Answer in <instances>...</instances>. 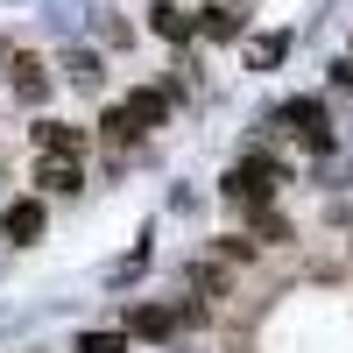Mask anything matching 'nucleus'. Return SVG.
I'll return each instance as SVG.
<instances>
[{"instance_id":"obj_11","label":"nucleus","mask_w":353,"mask_h":353,"mask_svg":"<svg viewBox=\"0 0 353 353\" xmlns=\"http://www.w3.org/2000/svg\"><path fill=\"white\" fill-rule=\"evenodd\" d=\"M283 50H290V36H254V43H248V71H269V64H283Z\"/></svg>"},{"instance_id":"obj_14","label":"nucleus","mask_w":353,"mask_h":353,"mask_svg":"<svg viewBox=\"0 0 353 353\" xmlns=\"http://www.w3.org/2000/svg\"><path fill=\"white\" fill-rule=\"evenodd\" d=\"M191 290H205V297H226V269H212V261H205V269H191Z\"/></svg>"},{"instance_id":"obj_3","label":"nucleus","mask_w":353,"mask_h":353,"mask_svg":"<svg viewBox=\"0 0 353 353\" xmlns=\"http://www.w3.org/2000/svg\"><path fill=\"white\" fill-rule=\"evenodd\" d=\"M28 134H36L43 156H71V163H85V149H92V134H85V128H64V121H36Z\"/></svg>"},{"instance_id":"obj_6","label":"nucleus","mask_w":353,"mask_h":353,"mask_svg":"<svg viewBox=\"0 0 353 353\" xmlns=\"http://www.w3.org/2000/svg\"><path fill=\"white\" fill-rule=\"evenodd\" d=\"M36 184H43V191H57V198H71V191L85 184V170H78L71 156H43V163H36Z\"/></svg>"},{"instance_id":"obj_12","label":"nucleus","mask_w":353,"mask_h":353,"mask_svg":"<svg viewBox=\"0 0 353 353\" xmlns=\"http://www.w3.org/2000/svg\"><path fill=\"white\" fill-rule=\"evenodd\" d=\"M99 134H106V141H134L141 128H134V113H128V106H106V121H99Z\"/></svg>"},{"instance_id":"obj_10","label":"nucleus","mask_w":353,"mask_h":353,"mask_svg":"<svg viewBox=\"0 0 353 353\" xmlns=\"http://www.w3.org/2000/svg\"><path fill=\"white\" fill-rule=\"evenodd\" d=\"M198 36H212V43H233V36H241V14L212 0V8H198Z\"/></svg>"},{"instance_id":"obj_9","label":"nucleus","mask_w":353,"mask_h":353,"mask_svg":"<svg viewBox=\"0 0 353 353\" xmlns=\"http://www.w3.org/2000/svg\"><path fill=\"white\" fill-rule=\"evenodd\" d=\"M128 113H134V128H163V113H170V99L156 92V85H134V92H128Z\"/></svg>"},{"instance_id":"obj_7","label":"nucleus","mask_w":353,"mask_h":353,"mask_svg":"<svg viewBox=\"0 0 353 353\" xmlns=\"http://www.w3.org/2000/svg\"><path fill=\"white\" fill-rule=\"evenodd\" d=\"M64 78L78 85V92H99V85H106V64H99V50H64Z\"/></svg>"},{"instance_id":"obj_15","label":"nucleus","mask_w":353,"mask_h":353,"mask_svg":"<svg viewBox=\"0 0 353 353\" xmlns=\"http://www.w3.org/2000/svg\"><path fill=\"white\" fill-rule=\"evenodd\" d=\"M219 254H233V261H248V254H254V241H248V233H226V241H219Z\"/></svg>"},{"instance_id":"obj_8","label":"nucleus","mask_w":353,"mask_h":353,"mask_svg":"<svg viewBox=\"0 0 353 353\" xmlns=\"http://www.w3.org/2000/svg\"><path fill=\"white\" fill-rule=\"evenodd\" d=\"M14 92H21L28 106H43V99H50V71L36 64V57H14Z\"/></svg>"},{"instance_id":"obj_4","label":"nucleus","mask_w":353,"mask_h":353,"mask_svg":"<svg viewBox=\"0 0 353 353\" xmlns=\"http://www.w3.org/2000/svg\"><path fill=\"white\" fill-rule=\"evenodd\" d=\"M0 233H8L14 248H28V241H43V205H36V198H14L8 212H0Z\"/></svg>"},{"instance_id":"obj_13","label":"nucleus","mask_w":353,"mask_h":353,"mask_svg":"<svg viewBox=\"0 0 353 353\" xmlns=\"http://www.w3.org/2000/svg\"><path fill=\"white\" fill-rule=\"evenodd\" d=\"M78 353H128V332H85Z\"/></svg>"},{"instance_id":"obj_5","label":"nucleus","mask_w":353,"mask_h":353,"mask_svg":"<svg viewBox=\"0 0 353 353\" xmlns=\"http://www.w3.org/2000/svg\"><path fill=\"white\" fill-rule=\"evenodd\" d=\"M149 28H156L163 43H191V36H198V14L176 8V0H156V8H149Z\"/></svg>"},{"instance_id":"obj_1","label":"nucleus","mask_w":353,"mask_h":353,"mask_svg":"<svg viewBox=\"0 0 353 353\" xmlns=\"http://www.w3.org/2000/svg\"><path fill=\"white\" fill-rule=\"evenodd\" d=\"M184 318H198V304H184V311H176V304H134L128 311V332L134 339H170Z\"/></svg>"},{"instance_id":"obj_2","label":"nucleus","mask_w":353,"mask_h":353,"mask_svg":"<svg viewBox=\"0 0 353 353\" xmlns=\"http://www.w3.org/2000/svg\"><path fill=\"white\" fill-rule=\"evenodd\" d=\"M276 121H290V128H297V134H304V149H318V156L332 149V121H325V106H318V99H290Z\"/></svg>"}]
</instances>
